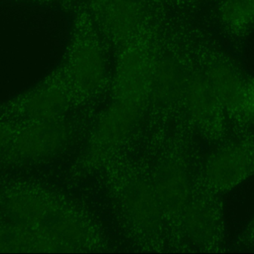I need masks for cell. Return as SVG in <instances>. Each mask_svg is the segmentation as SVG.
I'll return each mask as SVG.
<instances>
[{
	"label": "cell",
	"instance_id": "1",
	"mask_svg": "<svg viewBox=\"0 0 254 254\" xmlns=\"http://www.w3.org/2000/svg\"><path fill=\"white\" fill-rule=\"evenodd\" d=\"M209 180L219 192L234 189L254 174V134L243 135L222 145L208 165Z\"/></svg>",
	"mask_w": 254,
	"mask_h": 254
},
{
	"label": "cell",
	"instance_id": "2",
	"mask_svg": "<svg viewBox=\"0 0 254 254\" xmlns=\"http://www.w3.org/2000/svg\"><path fill=\"white\" fill-rule=\"evenodd\" d=\"M210 82L225 114L240 125H246L245 99L246 82L225 65L215 66L210 72Z\"/></svg>",
	"mask_w": 254,
	"mask_h": 254
},
{
	"label": "cell",
	"instance_id": "3",
	"mask_svg": "<svg viewBox=\"0 0 254 254\" xmlns=\"http://www.w3.org/2000/svg\"><path fill=\"white\" fill-rule=\"evenodd\" d=\"M222 17L234 29L245 30L254 25V0H226Z\"/></svg>",
	"mask_w": 254,
	"mask_h": 254
},
{
	"label": "cell",
	"instance_id": "4",
	"mask_svg": "<svg viewBox=\"0 0 254 254\" xmlns=\"http://www.w3.org/2000/svg\"><path fill=\"white\" fill-rule=\"evenodd\" d=\"M244 111L246 123L254 128V80L246 82Z\"/></svg>",
	"mask_w": 254,
	"mask_h": 254
},
{
	"label": "cell",
	"instance_id": "5",
	"mask_svg": "<svg viewBox=\"0 0 254 254\" xmlns=\"http://www.w3.org/2000/svg\"><path fill=\"white\" fill-rule=\"evenodd\" d=\"M240 242L243 245H251L254 243V217L244 234L242 235Z\"/></svg>",
	"mask_w": 254,
	"mask_h": 254
}]
</instances>
